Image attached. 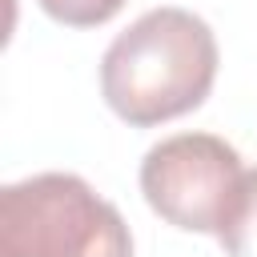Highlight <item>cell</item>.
I'll return each instance as SVG.
<instances>
[{"instance_id": "cell-1", "label": "cell", "mask_w": 257, "mask_h": 257, "mask_svg": "<svg viewBox=\"0 0 257 257\" xmlns=\"http://www.w3.org/2000/svg\"><path fill=\"white\" fill-rule=\"evenodd\" d=\"M217 80V36L189 8H149L100 60L108 108L137 124H161L193 112Z\"/></svg>"}, {"instance_id": "cell-2", "label": "cell", "mask_w": 257, "mask_h": 257, "mask_svg": "<svg viewBox=\"0 0 257 257\" xmlns=\"http://www.w3.org/2000/svg\"><path fill=\"white\" fill-rule=\"evenodd\" d=\"M0 257H133V237L84 177L36 173L0 193Z\"/></svg>"}, {"instance_id": "cell-3", "label": "cell", "mask_w": 257, "mask_h": 257, "mask_svg": "<svg viewBox=\"0 0 257 257\" xmlns=\"http://www.w3.org/2000/svg\"><path fill=\"white\" fill-rule=\"evenodd\" d=\"M245 181V165L237 149L213 133H177L153 145L141 161V193L149 209L189 233H221L237 193Z\"/></svg>"}, {"instance_id": "cell-4", "label": "cell", "mask_w": 257, "mask_h": 257, "mask_svg": "<svg viewBox=\"0 0 257 257\" xmlns=\"http://www.w3.org/2000/svg\"><path fill=\"white\" fill-rule=\"evenodd\" d=\"M225 257H257V169L245 173L237 205L225 221V229L217 233Z\"/></svg>"}, {"instance_id": "cell-5", "label": "cell", "mask_w": 257, "mask_h": 257, "mask_svg": "<svg viewBox=\"0 0 257 257\" xmlns=\"http://www.w3.org/2000/svg\"><path fill=\"white\" fill-rule=\"evenodd\" d=\"M36 4L56 24H68V28H96L124 8V0H36Z\"/></svg>"}]
</instances>
